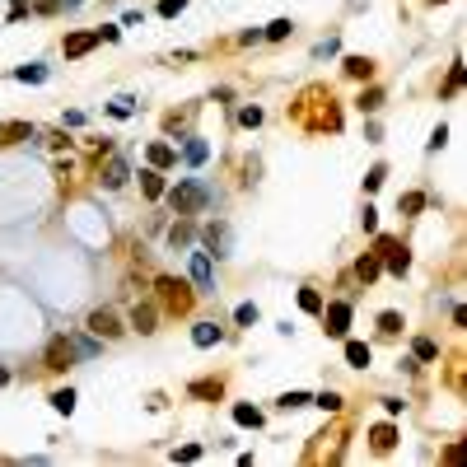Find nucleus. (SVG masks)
<instances>
[{
    "label": "nucleus",
    "instance_id": "1",
    "mask_svg": "<svg viewBox=\"0 0 467 467\" xmlns=\"http://www.w3.org/2000/svg\"><path fill=\"white\" fill-rule=\"evenodd\" d=\"M155 290H159V304L169 313H192V304H197V290L183 276H155Z\"/></svg>",
    "mask_w": 467,
    "mask_h": 467
},
{
    "label": "nucleus",
    "instance_id": "2",
    "mask_svg": "<svg viewBox=\"0 0 467 467\" xmlns=\"http://www.w3.org/2000/svg\"><path fill=\"white\" fill-rule=\"evenodd\" d=\"M164 197H169V206L178 210V215H197V210H206L210 206V192H206L201 183H178V187H164Z\"/></svg>",
    "mask_w": 467,
    "mask_h": 467
},
{
    "label": "nucleus",
    "instance_id": "3",
    "mask_svg": "<svg viewBox=\"0 0 467 467\" xmlns=\"http://www.w3.org/2000/svg\"><path fill=\"white\" fill-rule=\"evenodd\" d=\"M374 252H378V262L388 266L392 276H406V271H411V248H406L402 238H392V234H374Z\"/></svg>",
    "mask_w": 467,
    "mask_h": 467
},
{
    "label": "nucleus",
    "instance_id": "4",
    "mask_svg": "<svg viewBox=\"0 0 467 467\" xmlns=\"http://www.w3.org/2000/svg\"><path fill=\"white\" fill-rule=\"evenodd\" d=\"M187 280H192L197 295H215V262H210V252H192V271H187Z\"/></svg>",
    "mask_w": 467,
    "mask_h": 467
},
{
    "label": "nucleus",
    "instance_id": "5",
    "mask_svg": "<svg viewBox=\"0 0 467 467\" xmlns=\"http://www.w3.org/2000/svg\"><path fill=\"white\" fill-rule=\"evenodd\" d=\"M84 327H89L93 337H103V342H117V337L126 332V327H122V313H117V309H93Z\"/></svg>",
    "mask_w": 467,
    "mask_h": 467
},
{
    "label": "nucleus",
    "instance_id": "6",
    "mask_svg": "<svg viewBox=\"0 0 467 467\" xmlns=\"http://www.w3.org/2000/svg\"><path fill=\"white\" fill-rule=\"evenodd\" d=\"M43 365L52 374H66V369H70V365H75V346H70V337H52V342H47Z\"/></svg>",
    "mask_w": 467,
    "mask_h": 467
},
{
    "label": "nucleus",
    "instance_id": "7",
    "mask_svg": "<svg viewBox=\"0 0 467 467\" xmlns=\"http://www.w3.org/2000/svg\"><path fill=\"white\" fill-rule=\"evenodd\" d=\"M323 323H327V337H346V327H351V304H346V299L323 304Z\"/></svg>",
    "mask_w": 467,
    "mask_h": 467
},
{
    "label": "nucleus",
    "instance_id": "8",
    "mask_svg": "<svg viewBox=\"0 0 467 467\" xmlns=\"http://www.w3.org/2000/svg\"><path fill=\"white\" fill-rule=\"evenodd\" d=\"M126 178H131V164H126L122 155H108V164H103V173H98V183L108 187V192H117V187H126Z\"/></svg>",
    "mask_w": 467,
    "mask_h": 467
},
{
    "label": "nucleus",
    "instance_id": "9",
    "mask_svg": "<svg viewBox=\"0 0 467 467\" xmlns=\"http://www.w3.org/2000/svg\"><path fill=\"white\" fill-rule=\"evenodd\" d=\"M201 238H206V248H210V257H224V252H229V224H206L201 229Z\"/></svg>",
    "mask_w": 467,
    "mask_h": 467
},
{
    "label": "nucleus",
    "instance_id": "10",
    "mask_svg": "<svg viewBox=\"0 0 467 467\" xmlns=\"http://www.w3.org/2000/svg\"><path fill=\"white\" fill-rule=\"evenodd\" d=\"M392 444H397V425H392V420H378V425L369 430V449L374 453H392Z\"/></svg>",
    "mask_w": 467,
    "mask_h": 467
},
{
    "label": "nucleus",
    "instance_id": "11",
    "mask_svg": "<svg viewBox=\"0 0 467 467\" xmlns=\"http://www.w3.org/2000/svg\"><path fill=\"white\" fill-rule=\"evenodd\" d=\"M159 309L155 304H136V309H131V327H136L140 337H150V332H159Z\"/></svg>",
    "mask_w": 467,
    "mask_h": 467
},
{
    "label": "nucleus",
    "instance_id": "12",
    "mask_svg": "<svg viewBox=\"0 0 467 467\" xmlns=\"http://www.w3.org/2000/svg\"><path fill=\"white\" fill-rule=\"evenodd\" d=\"M93 47H98V33H66V61H75Z\"/></svg>",
    "mask_w": 467,
    "mask_h": 467
},
{
    "label": "nucleus",
    "instance_id": "13",
    "mask_svg": "<svg viewBox=\"0 0 467 467\" xmlns=\"http://www.w3.org/2000/svg\"><path fill=\"white\" fill-rule=\"evenodd\" d=\"M378 276H383V262H378V252H365V257L355 262V280H360V285H374Z\"/></svg>",
    "mask_w": 467,
    "mask_h": 467
},
{
    "label": "nucleus",
    "instance_id": "14",
    "mask_svg": "<svg viewBox=\"0 0 467 467\" xmlns=\"http://www.w3.org/2000/svg\"><path fill=\"white\" fill-rule=\"evenodd\" d=\"M145 159H150V169H173V164H178V150L164 145V140H155V145L145 150Z\"/></svg>",
    "mask_w": 467,
    "mask_h": 467
},
{
    "label": "nucleus",
    "instance_id": "15",
    "mask_svg": "<svg viewBox=\"0 0 467 467\" xmlns=\"http://www.w3.org/2000/svg\"><path fill=\"white\" fill-rule=\"evenodd\" d=\"M164 169H140V192H145V197H150V201H159V197H164Z\"/></svg>",
    "mask_w": 467,
    "mask_h": 467
},
{
    "label": "nucleus",
    "instance_id": "16",
    "mask_svg": "<svg viewBox=\"0 0 467 467\" xmlns=\"http://www.w3.org/2000/svg\"><path fill=\"white\" fill-rule=\"evenodd\" d=\"M33 140V122H0V145H19Z\"/></svg>",
    "mask_w": 467,
    "mask_h": 467
},
{
    "label": "nucleus",
    "instance_id": "17",
    "mask_svg": "<svg viewBox=\"0 0 467 467\" xmlns=\"http://www.w3.org/2000/svg\"><path fill=\"white\" fill-rule=\"evenodd\" d=\"M192 342L201 346V351H206V346H220V342H224V327H215V323H197V327H192Z\"/></svg>",
    "mask_w": 467,
    "mask_h": 467
},
{
    "label": "nucleus",
    "instance_id": "18",
    "mask_svg": "<svg viewBox=\"0 0 467 467\" xmlns=\"http://www.w3.org/2000/svg\"><path fill=\"white\" fill-rule=\"evenodd\" d=\"M192 238H197V224H192V220H173L169 224V243L173 248H187Z\"/></svg>",
    "mask_w": 467,
    "mask_h": 467
},
{
    "label": "nucleus",
    "instance_id": "19",
    "mask_svg": "<svg viewBox=\"0 0 467 467\" xmlns=\"http://www.w3.org/2000/svg\"><path fill=\"white\" fill-rule=\"evenodd\" d=\"M342 70H346L351 79H374V61H369V56H346Z\"/></svg>",
    "mask_w": 467,
    "mask_h": 467
},
{
    "label": "nucleus",
    "instance_id": "20",
    "mask_svg": "<svg viewBox=\"0 0 467 467\" xmlns=\"http://www.w3.org/2000/svg\"><path fill=\"white\" fill-rule=\"evenodd\" d=\"M192 397H206V402H220V397H224V383H220V378H197V383H192Z\"/></svg>",
    "mask_w": 467,
    "mask_h": 467
},
{
    "label": "nucleus",
    "instance_id": "21",
    "mask_svg": "<svg viewBox=\"0 0 467 467\" xmlns=\"http://www.w3.org/2000/svg\"><path fill=\"white\" fill-rule=\"evenodd\" d=\"M369 360H374V351L365 342H346V365H351V369H365Z\"/></svg>",
    "mask_w": 467,
    "mask_h": 467
},
{
    "label": "nucleus",
    "instance_id": "22",
    "mask_svg": "<svg viewBox=\"0 0 467 467\" xmlns=\"http://www.w3.org/2000/svg\"><path fill=\"white\" fill-rule=\"evenodd\" d=\"M183 159H187V164H206V159H210V145H206V140H197V136H187Z\"/></svg>",
    "mask_w": 467,
    "mask_h": 467
},
{
    "label": "nucleus",
    "instance_id": "23",
    "mask_svg": "<svg viewBox=\"0 0 467 467\" xmlns=\"http://www.w3.org/2000/svg\"><path fill=\"white\" fill-rule=\"evenodd\" d=\"M234 420H238L243 430H257V425H262V411H257V406H248V402H238V406H234Z\"/></svg>",
    "mask_w": 467,
    "mask_h": 467
},
{
    "label": "nucleus",
    "instance_id": "24",
    "mask_svg": "<svg viewBox=\"0 0 467 467\" xmlns=\"http://www.w3.org/2000/svg\"><path fill=\"white\" fill-rule=\"evenodd\" d=\"M276 406H280V411H299V406H313V397H309V392H280V397H276Z\"/></svg>",
    "mask_w": 467,
    "mask_h": 467
},
{
    "label": "nucleus",
    "instance_id": "25",
    "mask_svg": "<svg viewBox=\"0 0 467 467\" xmlns=\"http://www.w3.org/2000/svg\"><path fill=\"white\" fill-rule=\"evenodd\" d=\"M15 79H19V84H43L47 66H38V61H33V66H15Z\"/></svg>",
    "mask_w": 467,
    "mask_h": 467
},
{
    "label": "nucleus",
    "instance_id": "26",
    "mask_svg": "<svg viewBox=\"0 0 467 467\" xmlns=\"http://www.w3.org/2000/svg\"><path fill=\"white\" fill-rule=\"evenodd\" d=\"M47 402L56 406L61 416H70V411H75V388H56V392H52V397H47Z\"/></svg>",
    "mask_w": 467,
    "mask_h": 467
},
{
    "label": "nucleus",
    "instance_id": "27",
    "mask_svg": "<svg viewBox=\"0 0 467 467\" xmlns=\"http://www.w3.org/2000/svg\"><path fill=\"white\" fill-rule=\"evenodd\" d=\"M70 346H75V355H98V351H103V337H70Z\"/></svg>",
    "mask_w": 467,
    "mask_h": 467
},
{
    "label": "nucleus",
    "instance_id": "28",
    "mask_svg": "<svg viewBox=\"0 0 467 467\" xmlns=\"http://www.w3.org/2000/svg\"><path fill=\"white\" fill-rule=\"evenodd\" d=\"M411 355H416V360H425V365H430V360H439V346L430 342V337H416V342H411Z\"/></svg>",
    "mask_w": 467,
    "mask_h": 467
},
{
    "label": "nucleus",
    "instance_id": "29",
    "mask_svg": "<svg viewBox=\"0 0 467 467\" xmlns=\"http://www.w3.org/2000/svg\"><path fill=\"white\" fill-rule=\"evenodd\" d=\"M397 210H402V215H420V210H425V192H406L402 201H397Z\"/></svg>",
    "mask_w": 467,
    "mask_h": 467
},
{
    "label": "nucleus",
    "instance_id": "30",
    "mask_svg": "<svg viewBox=\"0 0 467 467\" xmlns=\"http://www.w3.org/2000/svg\"><path fill=\"white\" fill-rule=\"evenodd\" d=\"M299 309L304 313H323V295H318L313 285H304V290H299Z\"/></svg>",
    "mask_w": 467,
    "mask_h": 467
},
{
    "label": "nucleus",
    "instance_id": "31",
    "mask_svg": "<svg viewBox=\"0 0 467 467\" xmlns=\"http://www.w3.org/2000/svg\"><path fill=\"white\" fill-rule=\"evenodd\" d=\"M402 313H378V332H383V337H397V332H402Z\"/></svg>",
    "mask_w": 467,
    "mask_h": 467
},
{
    "label": "nucleus",
    "instance_id": "32",
    "mask_svg": "<svg viewBox=\"0 0 467 467\" xmlns=\"http://www.w3.org/2000/svg\"><path fill=\"white\" fill-rule=\"evenodd\" d=\"M290 29H295L290 19H271V24H266V29H262V38H271V43H280V38H290Z\"/></svg>",
    "mask_w": 467,
    "mask_h": 467
},
{
    "label": "nucleus",
    "instance_id": "33",
    "mask_svg": "<svg viewBox=\"0 0 467 467\" xmlns=\"http://www.w3.org/2000/svg\"><path fill=\"white\" fill-rule=\"evenodd\" d=\"M458 89H463V61H453L449 79H444V98H458Z\"/></svg>",
    "mask_w": 467,
    "mask_h": 467
},
{
    "label": "nucleus",
    "instance_id": "34",
    "mask_svg": "<svg viewBox=\"0 0 467 467\" xmlns=\"http://www.w3.org/2000/svg\"><path fill=\"white\" fill-rule=\"evenodd\" d=\"M383 108V89H365L360 93V112H378Z\"/></svg>",
    "mask_w": 467,
    "mask_h": 467
},
{
    "label": "nucleus",
    "instance_id": "35",
    "mask_svg": "<svg viewBox=\"0 0 467 467\" xmlns=\"http://www.w3.org/2000/svg\"><path fill=\"white\" fill-rule=\"evenodd\" d=\"M257 318H262V313H257V304H238V309H234V323H238V327H252Z\"/></svg>",
    "mask_w": 467,
    "mask_h": 467
},
{
    "label": "nucleus",
    "instance_id": "36",
    "mask_svg": "<svg viewBox=\"0 0 467 467\" xmlns=\"http://www.w3.org/2000/svg\"><path fill=\"white\" fill-rule=\"evenodd\" d=\"M313 406H323V411H342V392H318V397H313Z\"/></svg>",
    "mask_w": 467,
    "mask_h": 467
},
{
    "label": "nucleus",
    "instance_id": "37",
    "mask_svg": "<svg viewBox=\"0 0 467 467\" xmlns=\"http://www.w3.org/2000/svg\"><path fill=\"white\" fill-rule=\"evenodd\" d=\"M108 112H112V117H131V112H136V98H126V93H122V98H112V103H108Z\"/></svg>",
    "mask_w": 467,
    "mask_h": 467
},
{
    "label": "nucleus",
    "instance_id": "38",
    "mask_svg": "<svg viewBox=\"0 0 467 467\" xmlns=\"http://www.w3.org/2000/svg\"><path fill=\"white\" fill-rule=\"evenodd\" d=\"M383 178H388V169H383V164H374V169L365 173V192H378V187H383Z\"/></svg>",
    "mask_w": 467,
    "mask_h": 467
},
{
    "label": "nucleus",
    "instance_id": "39",
    "mask_svg": "<svg viewBox=\"0 0 467 467\" xmlns=\"http://www.w3.org/2000/svg\"><path fill=\"white\" fill-rule=\"evenodd\" d=\"M183 10H187V0H159V15L164 19H178Z\"/></svg>",
    "mask_w": 467,
    "mask_h": 467
},
{
    "label": "nucleus",
    "instance_id": "40",
    "mask_svg": "<svg viewBox=\"0 0 467 467\" xmlns=\"http://www.w3.org/2000/svg\"><path fill=\"white\" fill-rule=\"evenodd\" d=\"M173 458H178V463H197V458H201V444H183V449H173Z\"/></svg>",
    "mask_w": 467,
    "mask_h": 467
},
{
    "label": "nucleus",
    "instance_id": "41",
    "mask_svg": "<svg viewBox=\"0 0 467 467\" xmlns=\"http://www.w3.org/2000/svg\"><path fill=\"white\" fill-rule=\"evenodd\" d=\"M238 126H262V108H238Z\"/></svg>",
    "mask_w": 467,
    "mask_h": 467
},
{
    "label": "nucleus",
    "instance_id": "42",
    "mask_svg": "<svg viewBox=\"0 0 467 467\" xmlns=\"http://www.w3.org/2000/svg\"><path fill=\"white\" fill-rule=\"evenodd\" d=\"M360 224H365V234H378V210H374V206H365V215H360Z\"/></svg>",
    "mask_w": 467,
    "mask_h": 467
},
{
    "label": "nucleus",
    "instance_id": "43",
    "mask_svg": "<svg viewBox=\"0 0 467 467\" xmlns=\"http://www.w3.org/2000/svg\"><path fill=\"white\" fill-rule=\"evenodd\" d=\"M444 140H449V131H444V126H435V131H430V140H425V145H430V150H444Z\"/></svg>",
    "mask_w": 467,
    "mask_h": 467
},
{
    "label": "nucleus",
    "instance_id": "44",
    "mask_svg": "<svg viewBox=\"0 0 467 467\" xmlns=\"http://www.w3.org/2000/svg\"><path fill=\"white\" fill-rule=\"evenodd\" d=\"M402 406H406L402 397H383V411H388V416H402Z\"/></svg>",
    "mask_w": 467,
    "mask_h": 467
},
{
    "label": "nucleus",
    "instance_id": "45",
    "mask_svg": "<svg viewBox=\"0 0 467 467\" xmlns=\"http://www.w3.org/2000/svg\"><path fill=\"white\" fill-rule=\"evenodd\" d=\"M93 33H98V43H117V38H122V29H112V24L108 29H93Z\"/></svg>",
    "mask_w": 467,
    "mask_h": 467
},
{
    "label": "nucleus",
    "instance_id": "46",
    "mask_svg": "<svg viewBox=\"0 0 467 467\" xmlns=\"http://www.w3.org/2000/svg\"><path fill=\"white\" fill-rule=\"evenodd\" d=\"M38 10H43V15H56V10H61V0H38Z\"/></svg>",
    "mask_w": 467,
    "mask_h": 467
},
{
    "label": "nucleus",
    "instance_id": "47",
    "mask_svg": "<svg viewBox=\"0 0 467 467\" xmlns=\"http://www.w3.org/2000/svg\"><path fill=\"white\" fill-rule=\"evenodd\" d=\"M5 383H10V369H5V365H0V388H5Z\"/></svg>",
    "mask_w": 467,
    "mask_h": 467
},
{
    "label": "nucleus",
    "instance_id": "48",
    "mask_svg": "<svg viewBox=\"0 0 467 467\" xmlns=\"http://www.w3.org/2000/svg\"><path fill=\"white\" fill-rule=\"evenodd\" d=\"M75 5H79V0H66V10H75Z\"/></svg>",
    "mask_w": 467,
    "mask_h": 467
},
{
    "label": "nucleus",
    "instance_id": "49",
    "mask_svg": "<svg viewBox=\"0 0 467 467\" xmlns=\"http://www.w3.org/2000/svg\"><path fill=\"white\" fill-rule=\"evenodd\" d=\"M430 5H444V0H430Z\"/></svg>",
    "mask_w": 467,
    "mask_h": 467
}]
</instances>
